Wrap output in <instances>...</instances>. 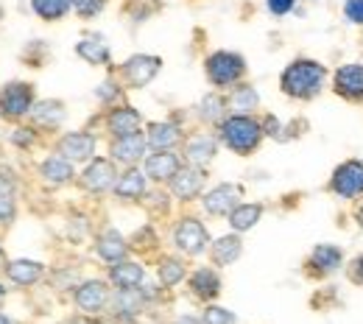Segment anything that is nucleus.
<instances>
[{
    "instance_id": "nucleus-1",
    "label": "nucleus",
    "mask_w": 363,
    "mask_h": 324,
    "mask_svg": "<svg viewBox=\"0 0 363 324\" xmlns=\"http://www.w3.org/2000/svg\"><path fill=\"white\" fill-rule=\"evenodd\" d=\"M324 79H327V70L318 62H313V59H296V62H291L285 67V73L279 79V87H282L285 95L305 101V98L318 95Z\"/></svg>"
},
{
    "instance_id": "nucleus-2",
    "label": "nucleus",
    "mask_w": 363,
    "mask_h": 324,
    "mask_svg": "<svg viewBox=\"0 0 363 324\" xmlns=\"http://www.w3.org/2000/svg\"><path fill=\"white\" fill-rule=\"evenodd\" d=\"M221 140L227 143L235 154H252L260 140H263V126L249 118V115H232L221 123Z\"/></svg>"
},
{
    "instance_id": "nucleus-3",
    "label": "nucleus",
    "mask_w": 363,
    "mask_h": 324,
    "mask_svg": "<svg viewBox=\"0 0 363 324\" xmlns=\"http://www.w3.org/2000/svg\"><path fill=\"white\" fill-rule=\"evenodd\" d=\"M243 73H246V62H243V56H238V53L216 50V53L207 59V79H210L216 87H229V84L240 82Z\"/></svg>"
},
{
    "instance_id": "nucleus-4",
    "label": "nucleus",
    "mask_w": 363,
    "mask_h": 324,
    "mask_svg": "<svg viewBox=\"0 0 363 324\" xmlns=\"http://www.w3.org/2000/svg\"><path fill=\"white\" fill-rule=\"evenodd\" d=\"M34 106V87L26 82H11L0 90V115L6 121H20Z\"/></svg>"
},
{
    "instance_id": "nucleus-5",
    "label": "nucleus",
    "mask_w": 363,
    "mask_h": 324,
    "mask_svg": "<svg viewBox=\"0 0 363 324\" xmlns=\"http://www.w3.org/2000/svg\"><path fill=\"white\" fill-rule=\"evenodd\" d=\"M333 193H338L341 199H358L363 193V162L361 160H350L344 165L335 168L333 174Z\"/></svg>"
},
{
    "instance_id": "nucleus-6",
    "label": "nucleus",
    "mask_w": 363,
    "mask_h": 324,
    "mask_svg": "<svg viewBox=\"0 0 363 324\" xmlns=\"http://www.w3.org/2000/svg\"><path fill=\"white\" fill-rule=\"evenodd\" d=\"M56 154L70 160V162H90L92 154H95V138L90 132H70L59 140Z\"/></svg>"
},
{
    "instance_id": "nucleus-7",
    "label": "nucleus",
    "mask_w": 363,
    "mask_h": 324,
    "mask_svg": "<svg viewBox=\"0 0 363 324\" xmlns=\"http://www.w3.org/2000/svg\"><path fill=\"white\" fill-rule=\"evenodd\" d=\"M174 240H177V246H179L182 252H187V255H201L207 249V243H210L204 224L196 221V218H182L177 232H174Z\"/></svg>"
},
{
    "instance_id": "nucleus-8",
    "label": "nucleus",
    "mask_w": 363,
    "mask_h": 324,
    "mask_svg": "<svg viewBox=\"0 0 363 324\" xmlns=\"http://www.w3.org/2000/svg\"><path fill=\"white\" fill-rule=\"evenodd\" d=\"M335 93L347 101H363V65H344L333 79Z\"/></svg>"
},
{
    "instance_id": "nucleus-9",
    "label": "nucleus",
    "mask_w": 363,
    "mask_h": 324,
    "mask_svg": "<svg viewBox=\"0 0 363 324\" xmlns=\"http://www.w3.org/2000/svg\"><path fill=\"white\" fill-rule=\"evenodd\" d=\"M240 187L238 185H218L216 190H210L207 196H204V210L210 213V216H229L238 204H240Z\"/></svg>"
},
{
    "instance_id": "nucleus-10",
    "label": "nucleus",
    "mask_w": 363,
    "mask_h": 324,
    "mask_svg": "<svg viewBox=\"0 0 363 324\" xmlns=\"http://www.w3.org/2000/svg\"><path fill=\"white\" fill-rule=\"evenodd\" d=\"M160 59L157 56H143V53H137L132 56L126 65H123V79L132 84V87H145L157 73H160Z\"/></svg>"
},
{
    "instance_id": "nucleus-11",
    "label": "nucleus",
    "mask_w": 363,
    "mask_h": 324,
    "mask_svg": "<svg viewBox=\"0 0 363 324\" xmlns=\"http://www.w3.org/2000/svg\"><path fill=\"white\" fill-rule=\"evenodd\" d=\"M115 182H118V174H115V165L109 160H92L87 171L82 174V185L92 193H104V190L115 187Z\"/></svg>"
},
{
    "instance_id": "nucleus-12",
    "label": "nucleus",
    "mask_w": 363,
    "mask_h": 324,
    "mask_svg": "<svg viewBox=\"0 0 363 324\" xmlns=\"http://www.w3.org/2000/svg\"><path fill=\"white\" fill-rule=\"evenodd\" d=\"M179 168H182L179 157H177L171 148H168V151H157V154H151V157L145 160V174H148V179H154V182H171Z\"/></svg>"
},
{
    "instance_id": "nucleus-13",
    "label": "nucleus",
    "mask_w": 363,
    "mask_h": 324,
    "mask_svg": "<svg viewBox=\"0 0 363 324\" xmlns=\"http://www.w3.org/2000/svg\"><path fill=\"white\" fill-rule=\"evenodd\" d=\"M204 187V171L199 165H187V168H179L177 177L171 179V190L174 196L182 199V201H190L199 196V190Z\"/></svg>"
},
{
    "instance_id": "nucleus-14",
    "label": "nucleus",
    "mask_w": 363,
    "mask_h": 324,
    "mask_svg": "<svg viewBox=\"0 0 363 324\" xmlns=\"http://www.w3.org/2000/svg\"><path fill=\"white\" fill-rule=\"evenodd\" d=\"M145 145H148V140L143 138L140 132L126 135V138H115V143H112V157L118 162H123V165H135V162L143 160Z\"/></svg>"
},
{
    "instance_id": "nucleus-15",
    "label": "nucleus",
    "mask_w": 363,
    "mask_h": 324,
    "mask_svg": "<svg viewBox=\"0 0 363 324\" xmlns=\"http://www.w3.org/2000/svg\"><path fill=\"white\" fill-rule=\"evenodd\" d=\"M106 299H109V291H106V285H104L101 279H90V282H84V285L76 291V305H79L82 311H87V313L101 311V308L106 305Z\"/></svg>"
},
{
    "instance_id": "nucleus-16",
    "label": "nucleus",
    "mask_w": 363,
    "mask_h": 324,
    "mask_svg": "<svg viewBox=\"0 0 363 324\" xmlns=\"http://www.w3.org/2000/svg\"><path fill=\"white\" fill-rule=\"evenodd\" d=\"M190 291L199 299H216L221 294V277L210 266H201V269H196L190 274Z\"/></svg>"
},
{
    "instance_id": "nucleus-17",
    "label": "nucleus",
    "mask_w": 363,
    "mask_h": 324,
    "mask_svg": "<svg viewBox=\"0 0 363 324\" xmlns=\"http://www.w3.org/2000/svg\"><path fill=\"white\" fill-rule=\"evenodd\" d=\"M140 115L132 106H123V109H112L109 118H106V129L115 135V138H126V135H135L140 132Z\"/></svg>"
},
{
    "instance_id": "nucleus-18",
    "label": "nucleus",
    "mask_w": 363,
    "mask_h": 324,
    "mask_svg": "<svg viewBox=\"0 0 363 324\" xmlns=\"http://www.w3.org/2000/svg\"><path fill=\"white\" fill-rule=\"evenodd\" d=\"M216 138H210V135H196L193 140H187V145H184V157H187V162L190 165H207L213 157H216Z\"/></svg>"
},
{
    "instance_id": "nucleus-19",
    "label": "nucleus",
    "mask_w": 363,
    "mask_h": 324,
    "mask_svg": "<svg viewBox=\"0 0 363 324\" xmlns=\"http://www.w3.org/2000/svg\"><path fill=\"white\" fill-rule=\"evenodd\" d=\"M126 252H129V246H126V240L121 238V232L109 230L98 238V257H101V260H106V263H121V260L126 257Z\"/></svg>"
},
{
    "instance_id": "nucleus-20",
    "label": "nucleus",
    "mask_w": 363,
    "mask_h": 324,
    "mask_svg": "<svg viewBox=\"0 0 363 324\" xmlns=\"http://www.w3.org/2000/svg\"><path fill=\"white\" fill-rule=\"evenodd\" d=\"M3 272H6V277L11 279V282H17V285H34L37 279L43 277L45 269L40 263H34V260H11V263L3 266Z\"/></svg>"
},
{
    "instance_id": "nucleus-21",
    "label": "nucleus",
    "mask_w": 363,
    "mask_h": 324,
    "mask_svg": "<svg viewBox=\"0 0 363 324\" xmlns=\"http://www.w3.org/2000/svg\"><path fill=\"white\" fill-rule=\"evenodd\" d=\"M43 179H45L48 185H65V182H70L73 179V162L70 160H65V157H48L45 162H43Z\"/></svg>"
},
{
    "instance_id": "nucleus-22",
    "label": "nucleus",
    "mask_w": 363,
    "mask_h": 324,
    "mask_svg": "<svg viewBox=\"0 0 363 324\" xmlns=\"http://www.w3.org/2000/svg\"><path fill=\"white\" fill-rule=\"evenodd\" d=\"M28 115H31L40 126L53 129V126H59V123L65 121V104H62V101H40V104L31 106Z\"/></svg>"
},
{
    "instance_id": "nucleus-23",
    "label": "nucleus",
    "mask_w": 363,
    "mask_h": 324,
    "mask_svg": "<svg viewBox=\"0 0 363 324\" xmlns=\"http://www.w3.org/2000/svg\"><path fill=\"white\" fill-rule=\"evenodd\" d=\"M260 216H263V207L260 204H238L229 213V227L235 232H246L260 221Z\"/></svg>"
},
{
    "instance_id": "nucleus-24",
    "label": "nucleus",
    "mask_w": 363,
    "mask_h": 324,
    "mask_svg": "<svg viewBox=\"0 0 363 324\" xmlns=\"http://www.w3.org/2000/svg\"><path fill=\"white\" fill-rule=\"evenodd\" d=\"M145 140H148L151 148H157V151H168V148L177 145L179 129H177L174 123H151V126H148V138Z\"/></svg>"
},
{
    "instance_id": "nucleus-25",
    "label": "nucleus",
    "mask_w": 363,
    "mask_h": 324,
    "mask_svg": "<svg viewBox=\"0 0 363 324\" xmlns=\"http://www.w3.org/2000/svg\"><path fill=\"white\" fill-rule=\"evenodd\" d=\"M240 252H243V243H240V238H238V235L218 238V240L213 243V260H216L218 266H229V263H235V260L240 257Z\"/></svg>"
},
{
    "instance_id": "nucleus-26",
    "label": "nucleus",
    "mask_w": 363,
    "mask_h": 324,
    "mask_svg": "<svg viewBox=\"0 0 363 324\" xmlns=\"http://www.w3.org/2000/svg\"><path fill=\"white\" fill-rule=\"evenodd\" d=\"M115 193H118L121 199H143V193H145V177H143V171L129 168V171L115 182Z\"/></svg>"
},
{
    "instance_id": "nucleus-27",
    "label": "nucleus",
    "mask_w": 363,
    "mask_h": 324,
    "mask_svg": "<svg viewBox=\"0 0 363 324\" xmlns=\"http://www.w3.org/2000/svg\"><path fill=\"white\" fill-rule=\"evenodd\" d=\"M341 260H344V255H341V249L338 246H327V243H321L313 249V255H311V266L318 269V272H335L338 266H341Z\"/></svg>"
},
{
    "instance_id": "nucleus-28",
    "label": "nucleus",
    "mask_w": 363,
    "mask_h": 324,
    "mask_svg": "<svg viewBox=\"0 0 363 324\" xmlns=\"http://www.w3.org/2000/svg\"><path fill=\"white\" fill-rule=\"evenodd\" d=\"M109 277L112 282L118 285V288H137L143 277H145V272H143V266H137V263H115V269L109 272Z\"/></svg>"
},
{
    "instance_id": "nucleus-29",
    "label": "nucleus",
    "mask_w": 363,
    "mask_h": 324,
    "mask_svg": "<svg viewBox=\"0 0 363 324\" xmlns=\"http://www.w3.org/2000/svg\"><path fill=\"white\" fill-rule=\"evenodd\" d=\"M31 9L40 20L53 23V20H62L73 9V0H31Z\"/></svg>"
},
{
    "instance_id": "nucleus-30",
    "label": "nucleus",
    "mask_w": 363,
    "mask_h": 324,
    "mask_svg": "<svg viewBox=\"0 0 363 324\" xmlns=\"http://www.w3.org/2000/svg\"><path fill=\"white\" fill-rule=\"evenodd\" d=\"M76 53H79L82 59H87L90 65H106V62H109V48L104 45L101 37H87V40H82V43L76 45Z\"/></svg>"
},
{
    "instance_id": "nucleus-31",
    "label": "nucleus",
    "mask_w": 363,
    "mask_h": 324,
    "mask_svg": "<svg viewBox=\"0 0 363 324\" xmlns=\"http://www.w3.org/2000/svg\"><path fill=\"white\" fill-rule=\"evenodd\" d=\"M160 279H162L165 288H174L177 282L184 279V263L177 260V257H165V260L160 263Z\"/></svg>"
},
{
    "instance_id": "nucleus-32",
    "label": "nucleus",
    "mask_w": 363,
    "mask_h": 324,
    "mask_svg": "<svg viewBox=\"0 0 363 324\" xmlns=\"http://www.w3.org/2000/svg\"><path fill=\"white\" fill-rule=\"evenodd\" d=\"M229 104H232V109L238 112V115H243V112H252L255 106H257V93L252 90V87H238L232 98H229Z\"/></svg>"
},
{
    "instance_id": "nucleus-33",
    "label": "nucleus",
    "mask_w": 363,
    "mask_h": 324,
    "mask_svg": "<svg viewBox=\"0 0 363 324\" xmlns=\"http://www.w3.org/2000/svg\"><path fill=\"white\" fill-rule=\"evenodd\" d=\"M221 115H224V98L210 93L201 101V118L204 121H221Z\"/></svg>"
},
{
    "instance_id": "nucleus-34",
    "label": "nucleus",
    "mask_w": 363,
    "mask_h": 324,
    "mask_svg": "<svg viewBox=\"0 0 363 324\" xmlns=\"http://www.w3.org/2000/svg\"><path fill=\"white\" fill-rule=\"evenodd\" d=\"M109 0H73V9H76V14L79 17H84V20H90L95 14H101L104 11V6H106Z\"/></svg>"
},
{
    "instance_id": "nucleus-35",
    "label": "nucleus",
    "mask_w": 363,
    "mask_h": 324,
    "mask_svg": "<svg viewBox=\"0 0 363 324\" xmlns=\"http://www.w3.org/2000/svg\"><path fill=\"white\" fill-rule=\"evenodd\" d=\"M204 324H235V316L224 308H207L204 311Z\"/></svg>"
},
{
    "instance_id": "nucleus-36",
    "label": "nucleus",
    "mask_w": 363,
    "mask_h": 324,
    "mask_svg": "<svg viewBox=\"0 0 363 324\" xmlns=\"http://www.w3.org/2000/svg\"><path fill=\"white\" fill-rule=\"evenodd\" d=\"M344 14H347L350 23L363 26V0H347L344 3Z\"/></svg>"
},
{
    "instance_id": "nucleus-37",
    "label": "nucleus",
    "mask_w": 363,
    "mask_h": 324,
    "mask_svg": "<svg viewBox=\"0 0 363 324\" xmlns=\"http://www.w3.org/2000/svg\"><path fill=\"white\" fill-rule=\"evenodd\" d=\"M14 218V199L0 193V224H9Z\"/></svg>"
},
{
    "instance_id": "nucleus-38",
    "label": "nucleus",
    "mask_w": 363,
    "mask_h": 324,
    "mask_svg": "<svg viewBox=\"0 0 363 324\" xmlns=\"http://www.w3.org/2000/svg\"><path fill=\"white\" fill-rule=\"evenodd\" d=\"M266 6H269V11H272V14H277V17H282V14L294 11L296 0H266Z\"/></svg>"
},
{
    "instance_id": "nucleus-39",
    "label": "nucleus",
    "mask_w": 363,
    "mask_h": 324,
    "mask_svg": "<svg viewBox=\"0 0 363 324\" xmlns=\"http://www.w3.org/2000/svg\"><path fill=\"white\" fill-rule=\"evenodd\" d=\"M350 279L358 282V285H363V255L352 260V266H350Z\"/></svg>"
},
{
    "instance_id": "nucleus-40",
    "label": "nucleus",
    "mask_w": 363,
    "mask_h": 324,
    "mask_svg": "<svg viewBox=\"0 0 363 324\" xmlns=\"http://www.w3.org/2000/svg\"><path fill=\"white\" fill-rule=\"evenodd\" d=\"M98 98H101V101H112V98H115V95H118V87H115V84H112V82H104V84H101V87H98Z\"/></svg>"
},
{
    "instance_id": "nucleus-41",
    "label": "nucleus",
    "mask_w": 363,
    "mask_h": 324,
    "mask_svg": "<svg viewBox=\"0 0 363 324\" xmlns=\"http://www.w3.org/2000/svg\"><path fill=\"white\" fill-rule=\"evenodd\" d=\"M0 193H3V196H11V193H14V179H11V174H6V171H0Z\"/></svg>"
},
{
    "instance_id": "nucleus-42",
    "label": "nucleus",
    "mask_w": 363,
    "mask_h": 324,
    "mask_svg": "<svg viewBox=\"0 0 363 324\" xmlns=\"http://www.w3.org/2000/svg\"><path fill=\"white\" fill-rule=\"evenodd\" d=\"M11 140H14L17 145H31V143H34V132H28V129H17Z\"/></svg>"
},
{
    "instance_id": "nucleus-43",
    "label": "nucleus",
    "mask_w": 363,
    "mask_h": 324,
    "mask_svg": "<svg viewBox=\"0 0 363 324\" xmlns=\"http://www.w3.org/2000/svg\"><path fill=\"white\" fill-rule=\"evenodd\" d=\"M174 324H201V322H199L196 316H179V319H177Z\"/></svg>"
},
{
    "instance_id": "nucleus-44",
    "label": "nucleus",
    "mask_w": 363,
    "mask_h": 324,
    "mask_svg": "<svg viewBox=\"0 0 363 324\" xmlns=\"http://www.w3.org/2000/svg\"><path fill=\"white\" fill-rule=\"evenodd\" d=\"M355 221H358V224L363 227V204L358 207V213H355Z\"/></svg>"
},
{
    "instance_id": "nucleus-45",
    "label": "nucleus",
    "mask_w": 363,
    "mask_h": 324,
    "mask_svg": "<svg viewBox=\"0 0 363 324\" xmlns=\"http://www.w3.org/2000/svg\"><path fill=\"white\" fill-rule=\"evenodd\" d=\"M0 324H14V322H11L9 316H3V313H0Z\"/></svg>"
},
{
    "instance_id": "nucleus-46",
    "label": "nucleus",
    "mask_w": 363,
    "mask_h": 324,
    "mask_svg": "<svg viewBox=\"0 0 363 324\" xmlns=\"http://www.w3.org/2000/svg\"><path fill=\"white\" fill-rule=\"evenodd\" d=\"M0 266H6V255H3V246H0Z\"/></svg>"
},
{
    "instance_id": "nucleus-47",
    "label": "nucleus",
    "mask_w": 363,
    "mask_h": 324,
    "mask_svg": "<svg viewBox=\"0 0 363 324\" xmlns=\"http://www.w3.org/2000/svg\"><path fill=\"white\" fill-rule=\"evenodd\" d=\"M3 299H6V291H3V285H0V305H3Z\"/></svg>"
},
{
    "instance_id": "nucleus-48",
    "label": "nucleus",
    "mask_w": 363,
    "mask_h": 324,
    "mask_svg": "<svg viewBox=\"0 0 363 324\" xmlns=\"http://www.w3.org/2000/svg\"><path fill=\"white\" fill-rule=\"evenodd\" d=\"M73 324H92V322H84V319H82V322H73Z\"/></svg>"
}]
</instances>
